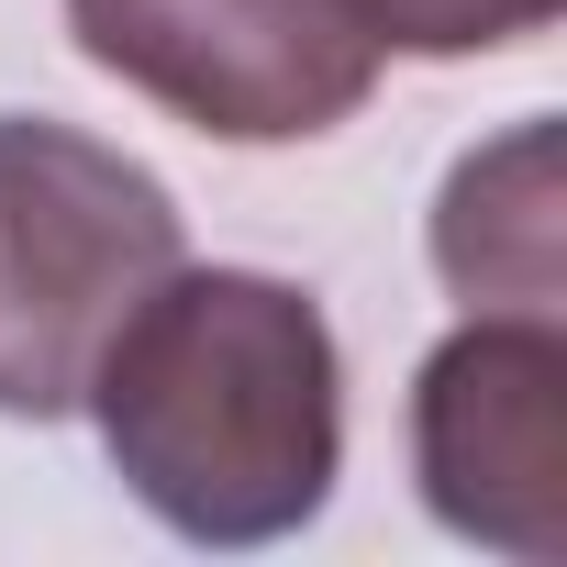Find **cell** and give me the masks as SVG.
<instances>
[{"instance_id":"cell-1","label":"cell","mask_w":567,"mask_h":567,"mask_svg":"<svg viewBox=\"0 0 567 567\" xmlns=\"http://www.w3.org/2000/svg\"><path fill=\"white\" fill-rule=\"evenodd\" d=\"M79 412L112 478L189 545H278L346 478V357L267 267H167L90 357Z\"/></svg>"},{"instance_id":"cell-6","label":"cell","mask_w":567,"mask_h":567,"mask_svg":"<svg viewBox=\"0 0 567 567\" xmlns=\"http://www.w3.org/2000/svg\"><path fill=\"white\" fill-rule=\"evenodd\" d=\"M379 56H501L534 45L567 0H334Z\"/></svg>"},{"instance_id":"cell-3","label":"cell","mask_w":567,"mask_h":567,"mask_svg":"<svg viewBox=\"0 0 567 567\" xmlns=\"http://www.w3.org/2000/svg\"><path fill=\"white\" fill-rule=\"evenodd\" d=\"M68 34L212 145H312L379 90V45L334 0H68Z\"/></svg>"},{"instance_id":"cell-5","label":"cell","mask_w":567,"mask_h":567,"mask_svg":"<svg viewBox=\"0 0 567 567\" xmlns=\"http://www.w3.org/2000/svg\"><path fill=\"white\" fill-rule=\"evenodd\" d=\"M434 267L467 312H556L567 301V223H556V123H512L445 167Z\"/></svg>"},{"instance_id":"cell-4","label":"cell","mask_w":567,"mask_h":567,"mask_svg":"<svg viewBox=\"0 0 567 567\" xmlns=\"http://www.w3.org/2000/svg\"><path fill=\"white\" fill-rule=\"evenodd\" d=\"M412 478L445 534L567 556V334L556 312H467L412 379Z\"/></svg>"},{"instance_id":"cell-2","label":"cell","mask_w":567,"mask_h":567,"mask_svg":"<svg viewBox=\"0 0 567 567\" xmlns=\"http://www.w3.org/2000/svg\"><path fill=\"white\" fill-rule=\"evenodd\" d=\"M178 267V200L123 145L0 112V412L68 423L112 323Z\"/></svg>"}]
</instances>
